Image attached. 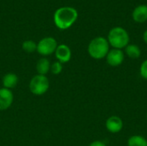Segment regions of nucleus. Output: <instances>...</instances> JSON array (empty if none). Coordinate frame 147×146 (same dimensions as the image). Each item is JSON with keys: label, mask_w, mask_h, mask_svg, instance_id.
<instances>
[{"label": "nucleus", "mask_w": 147, "mask_h": 146, "mask_svg": "<svg viewBox=\"0 0 147 146\" xmlns=\"http://www.w3.org/2000/svg\"><path fill=\"white\" fill-rule=\"evenodd\" d=\"M78 13L77 9L73 7L64 6L59 8L54 15L53 21L57 28L65 30L72 26V24L77 21Z\"/></svg>", "instance_id": "1"}, {"label": "nucleus", "mask_w": 147, "mask_h": 146, "mask_svg": "<svg viewBox=\"0 0 147 146\" xmlns=\"http://www.w3.org/2000/svg\"><path fill=\"white\" fill-rule=\"evenodd\" d=\"M109 52V44L106 38L98 36L90 40L88 46L89 55L94 59H102L106 58Z\"/></svg>", "instance_id": "2"}, {"label": "nucleus", "mask_w": 147, "mask_h": 146, "mask_svg": "<svg viewBox=\"0 0 147 146\" xmlns=\"http://www.w3.org/2000/svg\"><path fill=\"white\" fill-rule=\"evenodd\" d=\"M108 41L109 46L115 49L125 48L130 41L127 31L121 27H115L110 29L108 34Z\"/></svg>", "instance_id": "3"}, {"label": "nucleus", "mask_w": 147, "mask_h": 146, "mask_svg": "<svg viewBox=\"0 0 147 146\" xmlns=\"http://www.w3.org/2000/svg\"><path fill=\"white\" fill-rule=\"evenodd\" d=\"M50 86L49 79L44 75H35L29 82V90L35 96H42L47 92Z\"/></svg>", "instance_id": "4"}, {"label": "nucleus", "mask_w": 147, "mask_h": 146, "mask_svg": "<svg viewBox=\"0 0 147 146\" xmlns=\"http://www.w3.org/2000/svg\"><path fill=\"white\" fill-rule=\"evenodd\" d=\"M57 46H58L57 40L53 37L48 36L41 39L37 43L36 51L38 52L39 54L42 56H48L55 52Z\"/></svg>", "instance_id": "5"}, {"label": "nucleus", "mask_w": 147, "mask_h": 146, "mask_svg": "<svg viewBox=\"0 0 147 146\" xmlns=\"http://www.w3.org/2000/svg\"><path fill=\"white\" fill-rule=\"evenodd\" d=\"M125 59V54L121 49H115L113 48L112 50H109L106 56V61L107 63L113 67H117L121 65Z\"/></svg>", "instance_id": "6"}, {"label": "nucleus", "mask_w": 147, "mask_h": 146, "mask_svg": "<svg viewBox=\"0 0 147 146\" xmlns=\"http://www.w3.org/2000/svg\"><path fill=\"white\" fill-rule=\"evenodd\" d=\"M14 102V95L10 89L1 88L0 89V111L7 110L11 107Z\"/></svg>", "instance_id": "7"}, {"label": "nucleus", "mask_w": 147, "mask_h": 146, "mask_svg": "<svg viewBox=\"0 0 147 146\" xmlns=\"http://www.w3.org/2000/svg\"><path fill=\"white\" fill-rule=\"evenodd\" d=\"M55 57L61 64L67 63L71 59V51L70 47L65 44L58 45L55 50Z\"/></svg>", "instance_id": "8"}, {"label": "nucleus", "mask_w": 147, "mask_h": 146, "mask_svg": "<svg viewBox=\"0 0 147 146\" xmlns=\"http://www.w3.org/2000/svg\"><path fill=\"white\" fill-rule=\"evenodd\" d=\"M106 128L111 133H118L123 128V121L119 116L112 115L106 120Z\"/></svg>", "instance_id": "9"}, {"label": "nucleus", "mask_w": 147, "mask_h": 146, "mask_svg": "<svg viewBox=\"0 0 147 146\" xmlns=\"http://www.w3.org/2000/svg\"><path fill=\"white\" fill-rule=\"evenodd\" d=\"M132 17L134 22L138 23H143L147 21V5L141 4L137 6L132 14Z\"/></svg>", "instance_id": "10"}, {"label": "nucleus", "mask_w": 147, "mask_h": 146, "mask_svg": "<svg viewBox=\"0 0 147 146\" xmlns=\"http://www.w3.org/2000/svg\"><path fill=\"white\" fill-rule=\"evenodd\" d=\"M3 86L5 89H14L17 83H18V77L16 74L13 73V72H9L7 74H5L3 77Z\"/></svg>", "instance_id": "11"}, {"label": "nucleus", "mask_w": 147, "mask_h": 146, "mask_svg": "<svg viewBox=\"0 0 147 146\" xmlns=\"http://www.w3.org/2000/svg\"><path fill=\"white\" fill-rule=\"evenodd\" d=\"M50 68H51V64H50V61L48 59L41 58L37 61L36 71L39 75L46 76L50 71Z\"/></svg>", "instance_id": "12"}, {"label": "nucleus", "mask_w": 147, "mask_h": 146, "mask_svg": "<svg viewBox=\"0 0 147 146\" xmlns=\"http://www.w3.org/2000/svg\"><path fill=\"white\" fill-rule=\"evenodd\" d=\"M125 53L128 58L133 59H137L141 55V50L139 46L135 44H128L125 47Z\"/></svg>", "instance_id": "13"}, {"label": "nucleus", "mask_w": 147, "mask_h": 146, "mask_svg": "<svg viewBox=\"0 0 147 146\" xmlns=\"http://www.w3.org/2000/svg\"><path fill=\"white\" fill-rule=\"evenodd\" d=\"M127 146H147V139L140 135L131 136L127 140Z\"/></svg>", "instance_id": "14"}, {"label": "nucleus", "mask_w": 147, "mask_h": 146, "mask_svg": "<svg viewBox=\"0 0 147 146\" xmlns=\"http://www.w3.org/2000/svg\"><path fill=\"white\" fill-rule=\"evenodd\" d=\"M22 47L24 52H26L28 53H31V52H34V51H36L37 44L32 40H27L23 41Z\"/></svg>", "instance_id": "15"}, {"label": "nucleus", "mask_w": 147, "mask_h": 146, "mask_svg": "<svg viewBox=\"0 0 147 146\" xmlns=\"http://www.w3.org/2000/svg\"><path fill=\"white\" fill-rule=\"evenodd\" d=\"M63 71V65L59 62V61H55L51 65V68H50V71L53 74V75H59Z\"/></svg>", "instance_id": "16"}, {"label": "nucleus", "mask_w": 147, "mask_h": 146, "mask_svg": "<svg viewBox=\"0 0 147 146\" xmlns=\"http://www.w3.org/2000/svg\"><path fill=\"white\" fill-rule=\"evenodd\" d=\"M140 73L142 78L147 80V59L144 60L140 68Z\"/></svg>", "instance_id": "17"}, {"label": "nucleus", "mask_w": 147, "mask_h": 146, "mask_svg": "<svg viewBox=\"0 0 147 146\" xmlns=\"http://www.w3.org/2000/svg\"><path fill=\"white\" fill-rule=\"evenodd\" d=\"M89 146H107L106 144L102 141H100V140H96V141H93L92 143L90 144Z\"/></svg>", "instance_id": "18"}, {"label": "nucleus", "mask_w": 147, "mask_h": 146, "mask_svg": "<svg viewBox=\"0 0 147 146\" xmlns=\"http://www.w3.org/2000/svg\"><path fill=\"white\" fill-rule=\"evenodd\" d=\"M143 40L144 41L146 42V44H147V30H146L144 32V34H143Z\"/></svg>", "instance_id": "19"}, {"label": "nucleus", "mask_w": 147, "mask_h": 146, "mask_svg": "<svg viewBox=\"0 0 147 146\" xmlns=\"http://www.w3.org/2000/svg\"><path fill=\"white\" fill-rule=\"evenodd\" d=\"M146 119H147V114H146Z\"/></svg>", "instance_id": "20"}]
</instances>
